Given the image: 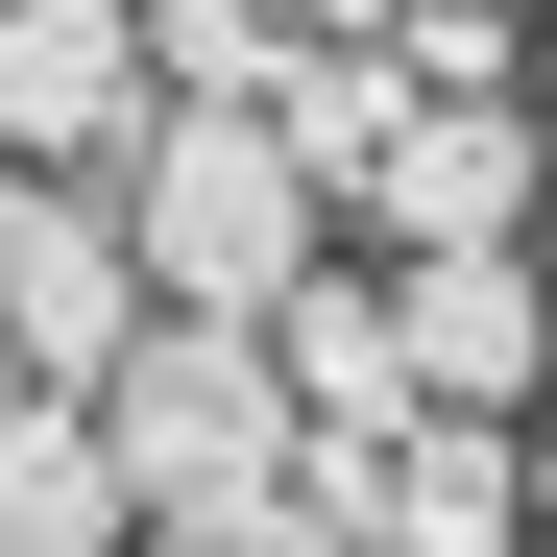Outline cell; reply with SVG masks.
I'll return each instance as SVG.
<instances>
[{
	"label": "cell",
	"instance_id": "obj_1",
	"mask_svg": "<svg viewBox=\"0 0 557 557\" xmlns=\"http://www.w3.org/2000/svg\"><path fill=\"white\" fill-rule=\"evenodd\" d=\"M292 388H267V339H195V315H146L122 363H98V485H122V533L146 557H219V533H267L292 509Z\"/></svg>",
	"mask_w": 557,
	"mask_h": 557
},
{
	"label": "cell",
	"instance_id": "obj_2",
	"mask_svg": "<svg viewBox=\"0 0 557 557\" xmlns=\"http://www.w3.org/2000/svg\"><path fill=\"white\" fill-rule=\"evenodd\" d=\"M315 170L267 146V122H146L122 146V267H146V315H195V339H267V292L315 267Z\"/></svg>",
	"mask_w": 557,
	"mask_h": 557
},
{
	"label": "cell",
	"instance_id": "obj_3",
	"mask_svg": "<svg viewBox=\"0 0 557 557\" xmlns=\"http://www.w3.org/2000/svg\"><path fill=\"white\" fill-rule=\"evenodd\" d=\"M146 339V267H122V195H73V170H0V363H25L49 412H98V363Z\"/></svg>",
	"mask_w": 557,
	"mask_h": 557
},
{
	"label": "cell",
	"instance_id": "obj_4",
	"mask_svg": "<svg viewBox=\"0 0 557 557\" xmlns=\"http://www.w3.org/2000/svg\"><path fill=\"white\" fill-rule=\"evenodd\" d=\"M146 25L122 0H0V170H73V195H122V146H146Z\"/></svg>",
	"mask_w": 557,
	"mask_h": 557
},
{
	"label": "cell",
	"instance_id": "obj_5",
	"mask_svg": "<svg viewBox=\"0 0 557 557\" xmlns=\"http://www.w3.org/2000/svg\"><path fill=\"white\" fill-rule=\"evenodd\" d=\"M363 219H388V267H485V243H533V98H412L388 146H363Z\"/></svg>",
	"mask_w": 557,
	"mask_h": 557
},
{
	"label": "cell",
	"instance_id": "obj_6",
	"mask_svg": "<svg viewBox=\"0 0 557 557\" xmlns=\"http://www.w3.org/2000/svg\"><path fill=\"white\" fill-rule=\"evenodd\" d=\"M388 339H412V412H485V436H509V388L557 363L533 243H485V267H388Z\"/></svg>",
	"mask_w": 557,
	"mask_h": 557
},
{
	"label": "cell",
	"instance_id": "obj_7",
	"mask_svg": "<svg viewBox=\"0 0 557 557\" xmlns=\"http://www.w3.org/2000/svg\"><path fill=\"white\" fill-rule=\"evenodd\" d=\"M267 388H292V436H412L388 267H292V292H267Z\"/></svg>",
	"mask_w": 557,
	"mask_h": 557
},
{
	"label": "cell",
	"instance_id": "obj_8",
	"mask_svg": "<svg viewBox=\"0 0 557 557\" xmlns=\"http://www.w3.org/2000/svg\"><path fill=\"white\" fill-rule=\"evenodd\" d=\"M0 557H146L122 485H98V412H25V436H0Z\"/></svg>",
	"mask_w": 557,
	"mask_h": 557
},
{
	"label": "cell",
	"instance_id": "obj_9",
	"mask_svg": "<svg viewBox=\"0 0 557 557\" xmlns=\"http://www.w3.org/2000/svg\"><path fill=\"white\" fill-rule=\"evenodd\" d=\"M412 98H388V49H292V98H267V146L315 170V195H363V146H388Z\"/></svg>",
	"mask_w": 557,
	"mask_h": 557
},
{
	"label": "cell",
	"instance_id": "obj_10",
	"mask_svg": "<svg viewBox=\"0 0 557 557\" xmlns=\"http://www.w3.org/2000/svg\"><path fill=\"white\" fill-rule=\"evenodd\" d=\"M388 98H509V0H388Z\"/></svg>",
	"mask_w": 557,
	"mask_h": 557
},
{
	"label": "cell",
	"instance_id": "obj_11",
	"mask_svg": "<svg viewBox=\"0 0 557 557\" xmlns=\"http://www.w3.org/2000/svg\"><path fill=\"white\" fill-rule=\"evenodd\" d=\"M219 557H363V533H315V509H267V533H219Z\"/></svg>",
	"mask_w": 557,
	"mask_h": 557
}]
</instances>
